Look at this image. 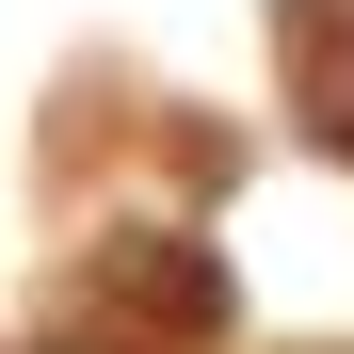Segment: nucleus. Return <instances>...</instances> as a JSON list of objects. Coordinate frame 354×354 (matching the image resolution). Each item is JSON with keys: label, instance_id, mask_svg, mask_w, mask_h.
<instances>
[{"label": "nucleus", "instance_id": "f257e3e1", "mask_svg": "<svg viewBox=\"0 0 354 354\" xmlns=\"http://www.w3.org/2000/svg\"><path fill=\"white\" fill-rule=\"evenodd\" d=\"M97 290H129V306H161L177 338H225V274L194 242H161V225H113L97 242Z\"/></svg>", "mask_w": 354, "mask_h": 354}, {"label": "nucleus", "instance_id": "f03ea898", "mask_svg": "<svg viewBox=\"0 0 354 354\" xmlns=\"http://www.w3.org/2000/svg\"><path fill=\"white\" fill-rule=\"evenodd\" d=\"M290 113H306V145L354 161V32H306V65H290Z\"/></svg>", "mask_w": 354, "mask_h": 354}]
</instances>
